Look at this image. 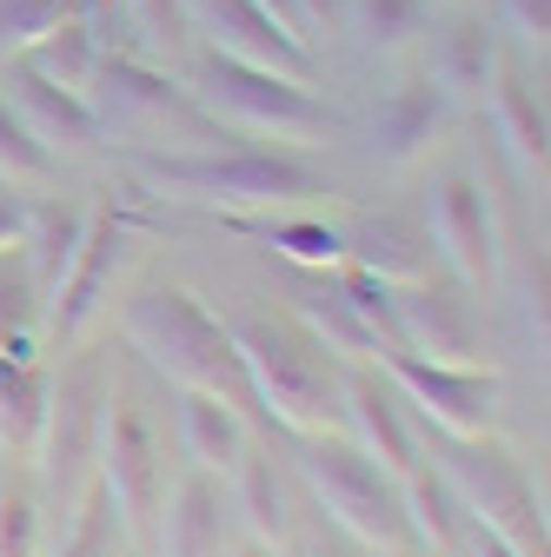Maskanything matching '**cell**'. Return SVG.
Here are the masks:
<instances>
[{"instance_id":"cell-9","label":"cell","mask_w":551,"mask_h":557,"mask_svg":"<svg viewBox=\"0 0 551 557\" xmlns=\"http://www.w3.org/2000/svg\"><path fill=\"white\" fill-rule=\"evenodd\" d=\"M392 338H399V352L432 359V366H478V352H486L472 299L458 286H439V278L392 286Z\"/></svg>"},{"instance_id":"cell-27","label":"cell","mask_w":551,"mask_h":557,"mask_svg":"<svg viewBox=\"0 0 551 557\" xmlns=\"http://www.w3.org/2000/svg\"><path fill=\"white\" fill-rule=\"evenodd\" d=\"M81 239H87V206H34L27 246H21V252H34V286H40V293H53L60 278H66Z\"/></svg>"},{"instance_id":"cell-6","label":"cell","mask_w":551,"mask_h":557,"mask_svg":"<svg viewBox=\"0 0 551 557\" xmlns=\"http://www.w3.org/2000/svg\"><path fill=\"white\" fill-rule=\"evenodd\" d=\"M199 100L246 133H266V139H326L332 133V113L306 81L266 74V66H246L226 53L199 60Z\"/></svg>"},{"instance_id":"cell-22","label":"cell","mask_w":551,"mask_h":557,"mask_svg":"<svg viewBox=\"0 0 551 557\" xmlns=\"http://www.w3.org/2000/svg\"><path fill=\"white\" fill-rule=\"evenodd\" d=\"M220 511H226V498L206 471L180 478V492L167 498V524H160L167 557H220V524H226Z\"/></svg>"},{"instance_id":"cell-42","label":"cell","mask_w":551,"mask_h":557,"mask_svg":"<svg viewBox=\"0 0 551 557\" xmlns=\"http://www.w3.org/2000/svg\"><path fill=\"white\" fill-rule=\"evenodd\" d=\"M306 557H346L339 544H306Z\"/></svg>"},{"instance_id":"cell-28","label":"cell","mask_w":551,"mask_h":557,"mask_svg":"<svg viewBox=\"0 0 551 557\" xmlns=\"http://www.w3.org/2000/svg\"><path fill=\"white\" fill-rule=\"evenodd\" d=\"M233 478V505L246 518V531L259 544H280L286 537V498H280V478H272V465L259 451H240V465L226 471Z\"/></svg>"},{"instance_id":"cell-12","label":"cell","mask_w":551,"mask_h":557,"mask_svg":"<svg viewBox=\"0 0 551 557\" xmlns=\"http://www.w3.org/2000/svg\"><path fill=\"white\" fill-rule=\"evenodd\" d=\"M426 239H439V252L452 259V272L465 278V286H486L492 265H499L492 206H486V193H478L465 173L439 180V193H432V233H426Z\"/></svg>"},{"instance_id":"cell-31","label":"cell","mask_w":551,"mask_h":557,"mask_svg":"<svg viewBox=\"0 0 551 557\" xmlns=\"http://www.w3.org/2000/svg\"><path fill=\"white\" fill-rule=\"evenodd\" d=\"M353 14L379 53H399L412 34H426V0H353Z\"/></svg>"},{"instance_id":"cell-8","label":"cell","mask_w":551,"mask_h":557,"mask_svg":"<svg viewBox=\"0 0 551 557\" xmlns=\"http://www.w3.org/2000/svg\"><path fill=\"white\" fill-rule=\"evenodd\" d=\"M385 379L405 392V405H419V418L445 438H478L492 418V398H499V379L486 366H432V359H412V352H379Z\"/></svg>"},{"instance_id":"cell-1","label":"cell","mask_w":551,"mask_h":557,"mask_svg":"<svg viewBox=\"0 0 551 557\" xmlns=\"http://www.w3.org/2000/svg\"><path fill=\"white\" fill-rule=\"evenodd\" d=\"M120 332H126L133 352L154 372H167L180 392H206L233 411H259L253 385H246V366H240V345H233V325H220L186 286L133 293L126 312H120Z\"/></svg>"},{"instance_id":"cell-26","label":"cell","mask_w":551,"mask_h":557,"mask_svg":"<svg viewBox=\"0 0 551 557\" xmlns=\"http://www.w3.org/2000/svg\"><path fill=\"white\" fill-rule=\"evenodd\" d=\"M240 233L266 239L280 259H293L306 272H339V265H346V233L326 226V220H259V213H240Z\"/></svg>"},{"instance_id":"cell-25","label":"cell","mask_w":551,"mask_h":557,"mask_svg":"<svg viewBox=\"0 0 551 557\" xmlns=\"http://www.w3.org/2000/svg\"><path fill=\"white\" fill-rule=\"evenodd\" d=\"M21 66H34L40 81H53V87H66V94H81L87 100V87H94V66H100V40H94V27L87 21H60L53 34H40L27 53H14Z\"/></svg>"},{"instance_id":"cell-33","label":"cell","mask_w":551,"mask_h":557,"mask_svg":"<svg viewBox=\"0 0 551 557\" xmlns=\"http://www.w3.org/2000/svg\"><path fill=\"white\" fill-rule=\"evenodd\" d=\"M40 544V518L27 492H0V557H34Z\"/></svg>"},{"instance_id":"cell-11","label":"cell","mask_w":551,"mask_h":557,"mask_svg":"<svg viewBox=\"0 0 551 557\" xmlns=\"http://www.w3.org/2000/svg\"><path fill=\"white\" fill-rule=\"evenodd\" d=\"M126 239H133V220H126L120 199H107V206H94V213H87V239H81L74 265H66V278L53 286V332L60 338H81L87 332V319L113 293V272L126 259Z\"/></svg>"},{"instance_id":"cell-3","label":"cell","mask_w":551,"mask_h":557,"mask_svg":"<svg viewBox=\"0 0 551 557\" xmlns=\"http://www.w3.org/2000/svg\"><path fill=\"white\" fill-rule=\"evenodd\" d=\"M299 478L313 484V498L326 505V518L346 531V537H359L366 550L412 544L405 505H399V478L379 458H366L353 438H339V432L299 438Z\"/></svg>"},{"instance_id":"cell-43","label":"cell","mask_w":551,"mask_h":557,"mask_svg":"<svg viewBox=\"0 0 551 557\" xmlns=\"http://www.w3.org/2000/svg\"><path fill=\"white\" fill-rule=\"evenodd\" d=\"M107 557H126V550H107Z\"/></svg>"},{"instance_id":"cell-13","label":"cell","mask_w":551,"mask_h":557,"mask_svg":"<svg viewBox=\"0 0 551 557\" xmlns=\"http://www.w3.org/2000/svg\"><path fill=\"white\" fill-rule=\"evenodd\" d=\"M100 392L94 379H74L53 405H47V432H40V451H47V478H53V492L60 498H74L81 492V465L94 458L100 445Z\"/></svg>"},{"instance_id":"cell-21","label":"cell","mask_w":551,"mask_h":557,"mask_svg":"<svg viewBox=\"0 0 551 557\" xmlns=\"http://www.w3.org/2000/svg\"><path fill=\"white\" fill-rule=\"evenodd\" d=\"M492 126L505 139V153L525 160V166H544V147H551V120H544V100L531 94V81L518 74L512 60H499V74H492Z\"/></svg>"},{"instance_id":"cell-15","label":"cell","mask_w":551,"mask_h":557,"mask_svg":"<svg viewBox=\"0 0 551 557\" xmlns=\"http://www.w3.org/2000/svg\"><path fill=\"white\" fill-rule=\"evenodd\" d=\"M14 113L47 139V147H74V153H94L100 147V113H94V100H81V94H66V87H53V81H40L34 66H21L14 60Z\"/></svg>"},{"instance_id":"cell-38","label":"cell","mask_w":551,"mask_h":557,"mask_svg":"<svg viewBox=\"0 0 551 557\" xmlns=\"http://www.w3.org/2000/svg\"><path fill=\"white\" fill-rule=\"evenodd\" d=\"M133 14H140L147 40H173V34H167V21H173V0H133Z\"/></svg>"},{"instance_id":"cell-35","label":"cell","mask_w":551,"mask_h":557,"mask_svg":"<svg viewBox=\"0 0 551 557\" xmlns=\"http://www.w3.org/2000/svg\"><path fill=\"white\" fill-rule=\"evenodd\" d=\"M499 8H505V21H512L518 40L544 47V34H551V0H499Z\"/></svg>"},{"instance_id":"cell-23","label":"cell","mask_w":551,"mask_h":557,"mask_svg":"<svg viewBox=\"0 0 551 557\" xmlns=\"http://www.w3.org/2000/svg\"><path fill=\"white\" fill-rule=\"evenodd\" d=\"M299 325H306V338L319 345V352H339V359H379L385 345H379V332L359 319V306L339 293V278L332 286H306L299 293Z\"/></svg>"},{"instance_id":"cell-18","label":"cell","mask_w":551,"mask_h":557,"mask_svg":"<svg viewBox=\"0 0 551 557\" xmlns=\"http://www.w3.org/2000/svg\"><path fill=\"white\" fill-rule=\"evenodd\" d=\"M180 445H186L193 471L226 478L246 451V411L206 398V392H180Z\"/></svg>"},{"instance_id":"cell-36","label":"cell","mask_w":551,"mask_h":557,"mask_svg":"<svg viewBox=\"0 0 551 557\" xmlns=\"http://www.w3.org/2000/svg\"><path fill=\"white\" fill-rule=\"evenodd\" d=\"M253 8L280 27L286 40H299V47H313V34H306V14H299V0H253Z\"/></svg>"},{"instance_id":"cell-17","label":"cell","mask_w":551,"mask_h":557,"mask_svg":"<svg viewBox=\"0 0 551 557\" xmlns=\"http://www.w3.org/2000/svg\"><path fill=\"white\" fill-rule=\"evenodd\" d=\"M445 107H452V94H445L432 74H412L405 87H392V100H385V107H379V120H372L379 153H385L392 166L419 160L432 139H439V126H445Z\"/></svg>"},{"instance_id":"cell-37","label":"cell","mask_w":551,"mask_h":557,"mask_svg":"<svg viewBox=\"0 0 551 557\" xmlns=\"http://www.w3.org/2000/svg\"><path fill=\"white\" fill-rule=\"evenodd\" d=\"M465 550H472V557H525L512 537H499V531H486V524H472V518H465Z\"/></svg>"},{"instance_id":"cell-30","label":"cell","mask_w":551,"mask_h":557,"mask_svg":"<svg viewBox=\"0 0 551 557\" xmlns=\"http://www.w3.org/2000/svg\"><path fill=\"white\" fill-rule=\"evenodd\" d=\"M87 0H0V60L27 53L40 34H53L60 21H81Z\"/></svg>"},{"instance_id":"cell-2","label":"cell","mask_w":551,"mask_h":557,"mask_svg":"<svg viewBox=\"0 0 551 557\" xmlns=\"http://www.w3.org/2000/svg\"><path fill=\"white\" fill-rule=\"evenodd\" d=\"M233 345H240V366H246V385H253V405H259L266 425H280L286 438L332 432L339 372L299 325H286V319H240Z\"/></svg>"},{"instance_id":"cell-16","label":"cell","mask_w":551,"mask_h":557,"mask_svg":"<svg viewBox=\"0 0 551 557\" xmlns=\"http://www.w3.org/2000/svg\"><path fill=\"white\" fill-rule=\"evenodd\" d=\"M94 94L107 100V120H133V113H147V120H199V107H193L167 74H154V66L126 60V53H100L87 100H94ZM107 120H100V126H107Z\"/></svg>"},{"instance_id":"cell-7","label":"cell","mask_w":551,"mask_h":557,"mask_svg":"<svg viewBox=\"0 0 551 557\" xmlns=\"http://www.w3.org/2000/svg\"><path fill=\"white\" fill-rule=\"evenodd\" d=\"M100 492L113 505V524L140 537L160 511V458H154V432H147V411L133 398H107L100 405Z\"/></svg>"},{"instance_id":"cell-34","label":"cell","mask_w":551,"mask_h":557,"mask_svg":"<svg viewBox=\"0 0 551 557\" xmlns=\"http://www.w3.org/2000/svg\"><path fill=\"white\" fill-rule=\"evenodd\" d=\"M27 220H34V206H27L14 186H0V259L27 246Z\"/></svg>"},{"instance_id":"cell-4","label":"cell","mask_w":551,"mask_h":557,"mask_svg":"<svg viewBox=\"0 0 551 557\" xmlns=\"http://www.w3.org/2000/svg\"><path fill=\"white\" fill-rule=\"evenodd\" d=\"M426 438H432V451L445 465L439 478L452 484L458 511L472 524L512 537L525 557H544V511H538V492H531V478L518 471V458L499 451V445H478V438H445L432 425H426Z\"/></svg>"},{"instance_id":"cell-5","label":"cell","mask_w":551,"mask_h":557,"mask_svg":"<svg viewBox=\"0 0 551 557\" xmlns=\"http://www.w3.org/2000/svg\"><path fill=\"white\" fill-rule=\"evenodd\" d=\"M147 186L206 199L220 213H272V206H306L319 193V173L293 153H213V160H147Z\"/></svg>"},{"instance_id":"cell-40","label":"cell","mask_w":551,"mask_h":557,"mask_svg":"<svg viewBox=\"0 0 551 557\" xmlns=\"http://www.w3.org/2000/svg\"><path fill=\"white\" fill-rule=\"evenodd\" d=\"M240 557H280V544H259V537H253V544H246Z\"/></svg>"},{"instance_id":"cell-20","label":"cell","mask_w":551,"mask_h":557,"mask_svg":"<svg viewBox=\"0 0 551 557\" xmlns=\"http://www.w3.org/2000/svg\"><path fill=\"white\" fill-rule=\"evenodd\" d=\"M399 505H405V531H412V544H419V550L452 557V550L465 544V511H458L452 484H445L439 471L412 465V471L399 478Z\"/></svg>"},{"instance_id":"cell-29","label":"cell","mask_w":551,"mask_h":557,"mask_svg":"<svg viewBox=\"0 0 551 557\" xmlns=\"http://www.w3.org/2000/svg\"><path fill=\"white\" fill-rule=\"evenodd\" d=\"M53 180V147L14 113V100H0V186H47Z\"/></svg>"},{"instance_id":"cell-19","label":"cell","mask_w":551,"mask_h":557,"mask_svg":"<svg viewBox=\"0 0 551 557\" xmlns=\"http://www.w3.org/2000/svg\"><path fill=\"white\" fill-rule=\"evenodd\" d=\"M346 259L379 272L385 286H419V278H432V239L419 226H405V220H366L359 233H346Z\"/></svg>"},{"instance_id":"cell-39","label":"cell","mask_w":551,"mask_h":557,"mask_svg":"<svg viewBox=\"0 0 551 557\" xmlns=\"http://www.w3.org/2000/svg\"><path fill=\"white\" fill-rule=\"evenodd\" d=\"M299 14H306V34L313 27H332L339 21V0H299Z\"/></svg>"},{"instance_id":"cell-32","label":"cell","mask_w":551,"mask_h":557,"mask_svg":"<svg viewBox=\"0 0 551 557\" xmlns=\"http://www.w3.org/2000/svg\"><path fill=\"white\" fill-rule=\"evenodd\" d=\"M113 550V505L107 492L94 484V492H81V511H74V537H66L60 557H107Z\"/></svg>"},{"instance_id":"cell-10","label":"cell","mask_w":551,"mask_h":557,"mask_svg":"<svg viewBox=\"0 0 551 557\" xmlns=\"http://www.w3.org/2000/svg\"><path fill=\"white\" fill-rule=\"evenodd\" d=\"M180 14L206 34V53H226V60H246V66H266V74L313 87V47L286 40L253 0H180Z\"/></svg>"},{"instance_id":"cell-24","label":"cell","mask_w":551,"mask_h":557,"mask_svg":"<svg viewBox=\"0 0 551 557\" xmlns=\"http://www.w3.org/2000/svg\"><path fill=\"white\" fill-rule=\"evenodd\" d=\"M492 74H499V34L478 21V14L445 21L439 53H432V81H439L445 94H486Z\"/></svg>"},{"instance_id":"cell-14","label":"cell","mask_w":551,"mask_h":557,"mask_svg":"<svg viewBox=\"0 0 551 557\" xmlns=\"http://www.w3.org/2000/svg\"><path fill=\"white\" fill-rule=\"evenodd\" d=\"M339 411L353 418V445L366 451V458H379L392 478H405L412 465H419V438H412V425H405V411L392 405V392L372 379V372H353V379H339Z\"/></svg>"},{"instance_id":"cell-41","label":"cell","mask_w":551,"mask_h":557,"mask_svg":"<svg viewBox=\"0 0 551 557\" xmlns=\"http://www.w3.org/2000/svg\"><path fill=\"white\" fill-rule=\"evenodd\" d=\"M379 557H432V550H419V544H399V550H379Z\"/></svg>"}]
</instances>
